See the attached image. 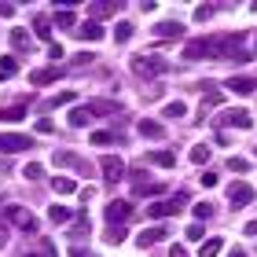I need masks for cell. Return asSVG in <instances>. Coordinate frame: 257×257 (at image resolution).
<instances>
[{
    "mask_svg": "<svg viewBox=\"0 0 257 257\" xmlns=\"http://www.w3.org/2000/svg\"><path fill=\"white\" fill-rule=\"evenodd\" d=\"M169 70V63L162 59V55H151V52H140V55H133V74L136 77H162Z\"/></svg>",
    "mask_w": 257,
    "mask_h": 257,
    "instance_id": "cell-1",
    "label": "cell"
},
{
    "mask_svg": "<svg viewBox=\"0 0 257 257\" xmlns=\"http://www.w3.org/2000/svg\"><path fill=\"white\" fill-rule=\"evenodd\" d=\"M184 202H191L188 191H180V195H173V198H162V202H151L147 213H151V220H166V217H173V213H180Z\"/></svg>",
    "mask_w": 257,
    "mask_h": 257,
    "instance_id": "cell-2",
    "label": "cell"
},
{
    "mask_svg": "<svg viewBox=\"0 0 257 257\" xmlns=\"http://www.w3.org/2000/svg\"><path fill=\"white\" fill-rule=\"evenodd\" d=\"M52 162H55L59 169H74V173H81V177H92V166H88L81 155H74V151H55Z\"/></svg>",
    "mask_w": 257,
    "mask_h": 257,
    "instance_id": "cell-3",
    "label": "cell"
},
{
    "mask_svg": "<svg viewBox=\"0 0 257 257\" xmlns=\"http://www.w3.org/2000/svg\"><path fill=\"white\" fill-rule=\"evenodd\" d=\"M4 220H11V224L22 228V231H37V217H33L30 209H22V206H4Z\"/></svg>",
    "mask_w": 257,
    "mask_h": 257,
    "instance_id": "cell-4",
    "label": "cell"
},
{
    "mask_svg": "<svg viewBox=\"0 0 257 257\" xmlns=\"http://www.w3.org/2000/svg\"><path fill=\"white\" fill-rule=\"evenodd\" d=\"M99 169H103V180H107V184H118L121 177H128L125 162H121L118 155H103V158H99Z\"/></svg>",
    "mask_w": 257,
    "mask_h": 257,
    "instance_id": "cell-5",
    "label": "cell"
},
{
    "mask_svg": "<svg viewBox=\"0 0 257 257\" xmlns=\"http://www.w3.org/2000/svg\"><path fill=\"white\" fill-rule=\"evenodd\" d=\"M26 147H33L30 136H22V133H0V155H19V151H26Z\"/></svg>",
    "mask_w": 257,
    "mask_h": 257,
    "instance_id": "cell-6",
    "label": "cell"
},
{
    "mask_svg": "<svg viewBox=\"0 0 257 257\" xmlns=\"http://www.w3.org/2000/svg\"><path fill=\"white\" fill-rule=\"evenodd\" d=\"M128 217H133V202H121V198H114V202H107V224H110V228L125 224Z\"/></svg>",
    "mask_w": 257,
    "mask_h": 257,
    "instance_id": "cell-7",
    "label": "cell"
},
{
    "mask_svg": "<svg viewBox=\"0 0 257 257\" xmlns=\"http://www.w3.org/2000/svg\"><path fill=\"white\" fill-rule=\"evenodd\" d=\"M228 202L235 206V209L250 206V202H253V188H250L246 180H235V184H231V188H228Z\"/></svg>",
    "mask_w": 257,
    "mask_h": 257,
    "instance_id": "cell-8",
    "label": "cell"
},
{
    "mask_svg": "<svg viewBox=\"0 0 257 257\" xmlns=\"http://www.w3.org/2000/svg\"><path fill=\"white\" fill-rule=\"evenodd\" d=\"M220 125H235V128L246 133V128L253 125V118H250L246 110H224V114H220Z\"/></svg>",
    "mask_w": 257,
    "mask_h": 257,
    "instance_id": "cell-9",
    "label": "cell"
},
{
    "mask_svg": "<svg viewBox=\"0 0 257 257\" xmlns=\"http://www.w3.org/2000/svg\"><path fill=\"white\" fill-rule=\"evenodd\" d=\"M59 77H63L59 66H41V70L30 74V85H52V81H59Z\"/></svg>",
    "mask_w": 257,
    "mask_h": 257,
    "instance_id": "cell-10",
    "label": "cell"
},
{
    "mask_svg": "<svg viewBox=\"0 0 257 257\" xmlns=\"http://www.w3.org/2000/svg\"><path fill=\"white\" fill-rule=\"evenodd\" d=\"M88 107H92V114H99V118H118V114H125L114 99H92Z\"/></svg>",
    "mask_w": 257,
    "mask_h": 257,
    "instance_id": "cell-11",
    "label": "cell"
},
{
    "mask_svg": "<svg viewBox=\"0 0 257 257\" xmlns=\"http://www.w3.org/2000/svg\"><path fill=\"white\" fill-rule=\"evenodd\" d=\"M8 41H11V48L15 52H30L33 48V37H30V30H22V26H15L8 33Z\"/></svg>",
    "mask_w": 257,
    "mask_h": 257,
    "instance_id": "cell-12",
    "label": "cell"
},
{
    "mask_svg": "<svg viewBox=\"0 0 257 257\" xmlns=\"http://www.w3.org/2000/svg\"><path fill=\"white\" fill-rule=\"evenodd\" d=\"M166 235H169L166 228H147V231H140V235H136V246H140V250H147V246H155V242H162Z\"/></svg>",
    "mask_w": 257,
    "mask_h": 257,
    "instance_id": "cell-13",
    "label": "cell"
},
{
    "mask_svg": "<svg viewBox=\"0 0 257 257\" xmlns=\"http://www.w3.org/2000/svg\"><path fill=\"white\" fill-rule=\"evenodd\" d=\"M184 55H188V59H206V55H213V52H209V37L188 41V48H184Z\"/></svg>",
    "mask_w": 257,
    "mask_h": 257,
    "instance_id": "cell-14",
    "label": "cell"
},
{
    "mask_svg": "<svg viewBox=\"0 0 257 257\" xmlns=\"http://www.w3.org/2000/svg\"><path fill=\"white\" fill-rule=\"evenodd\" d=\"M228 92H235V96H250V92H257V81L253 77H231L228 81Z\"/></svg>",
    "mask_w": 257,
    "mask_h": 257,
    "instance_id": "cell-15",
    "label": "cell"
},
{
    "mask_svg": "<svg viewBox=\"0 0 257 257\" xmlns=\"http://www.w3.org/2000/svg\"><path fill=\"white\" fill-rule=\"evenodd\" d=\"M92 118H96V114H92L88 103H85V107H74V110H70V125H74V128H85Z\"/></svg>",
    "mask_w": 257,
    "mask_h": 257,
    "instance_id": "cell-16",
    "label": "cell"
},
{
    "mask_svg": "<svg viewBox=\"0 0 257 257\" xmlns=\"http://www.w3.org/2000/svg\"><path fill=\"white\" fill-rule=\"evenodd\" d=\"M136 128H140V136H147V140H162V136H166L162 121H151V118H144V121H140Z\"/></svg>",
    "mask_w": 257,
    "mask_h": 257,
    "instance_id": "cell-17",
    "label": "cell"
},
{
    "mask_svg": "<svg viewBox=\"0 0 257 257\" xmlns=\"http://www.w3.org/2000/svg\"><path fill=\"white\" fill-rule=\"evenodd\" d=\"M151 33H158V37H180L184 26H180V22H173V19H166V22H158V26H151Z\"/></svg>",
    "mask_w": 257,
    "mask_h": 257,
    "instance_id": "cell-18",
    "label": "cell"
},
{
    "mask_svg": "<svg viewBox=\"0 0 257 257\" xmlns=\"http://www.w3.org/2000/svg\"><path fill=\"white\" fill-rule=\"evenodd\" d=\"M121 4H107V0H99V4H88V19L96 22V19H107V15H114Z\"/></svg>",
    "mask_w": 257,
    "mask_h": 257,
    "instance_id": "cell-19",
    "label": "cell"
},
{
    "mask_svg": "<svg viewBox=\"0 0 257 257\" xmlns=\"http://www.w3.org/2000/svg\"><path fill=\"white\" fill-rule=\"evenodd\" d=\"M22 118H26V107H22V103H15V107H0V121H8V125H19Z\"/></svg>",
    "mask_w": 257,
    "mask_h": 257,
    "instance_id": "cell-20",
    "label": "cell"
},
{
    "mask_svg": "<svg viewBox=\"0 0 257 257\" xmlns=\"http://www.w3.org/2000/svg\"><path fill=\"white\" fill-rule=\"evenodd\" d=\"M151 166L173 169V166H177V158H173V151H151Z\"/></svg>",
    "mask_w": 257,
    "mask_h": 257,
    "instance_id": "cell-21",
    "label": "cell"
},
{
    "mask_svg": "<svg viewBox=\"0 0 257 257\" xmlns=\"http://www.w3.org/2000/svg\"><path fill=\"white\" fill-rule=\"evenodd\" d=\"M52 191H55V195H74V191H77V180H70V177H55V180H52Z\"/></svg>",
    "mask_w": 257,
    "mask_h": 257,
    "instance_id": "cell-22",
    "label": "cell"
},
{
    "mask_svg": "<svg viewBox=\"0 0 257 257\" xmlns=\"http://www.w3.org/2000/svg\"><path fill=\"white\" fill-rule=\"evenodd\" d=\"M52 26H55V22H52V19H44V15H41V19H33V33H37L41 41H52Z\"/></svg>",
    "mask_w": 257,
    "mask_h": 257,
    "instance_id": "cell-23",
    "label": "cell"
},
{
    "mask_svg": "<svg viewBox=\"0 0 257 257\" xmlns=\"http://www.w3.org/2000/svg\"><path fill=\"white\" fill-rule=\"evenodd\" d=\"M77 33H81L85 41H103V26H99V22H92V19H88V22H85V26H81Z\"/></svg>",
    "mask_w": 257,
    "mask_h": 257,
    "instance_id": "cell-24",
    "label": "cell"
},
{
    "mask_svg": "<svg viewBox=\"0 0 257 257\" xmlns=\"http://www.w3.org/2000/svg\"><path fill=\"white\" fill-rule=\"evenodd\" d=\"M220 250H224V242H220V239H206L202 250H198V257H217Z\"/></svg>",
    "mask_w": 257,
    "mask_h": 257,
    "instance_id": "cell-25",
    "label": "cell"
},
{
    "mask_svg": "<svg viewBox=\"0 0 257 257\" xmlns=\"http://www.w3.org/2000/svg\"><path fill=\"white\" fill-rule=\"evenodd\" d=\"M188 158L195 162V166H206V162H209V147H206V144H195Z\"/></svg>",
    "mask_w": 257,
    "mask_h": 257,
    "instance_id": "cell-26",
    "label": "cell"
},
{
    "mask_svg": "<svg viewBox=\"0 0 257 257\" xmlns=\"http://www.w3.org/2000/svg\"><path fill=\"white\" fill-rule=\"evenodd\" d=\"M85 235H88V217L81 213V217L74 220V228H70V239H85Z\"/></svg>",
    "mask_w": 257,
    "mask_h": 257,
    "instance_id": "cell-27",
    "label": "cell"
},
{
    "mask_svg": "<svg viewBox=\"0 0 257 257\" xmlns=\"http://www.w3.org/2000/svg\"><path fill=\"white\" fill-rule=\"evenodd\" d=\"M48 220H52V224H66V220H70V209H66V206H52V209H48Z\"/></svg>",
    "mask_w": 257,
    "mask_h": 257,
    "instance_id": "cell-28",
    "label": "cell"
},
{
    "mask_svg": "<svg viewBox=\"0 0 257 257\" xmlns=\"http://www.w3.org/2000/svg\"><path fill=\"white\" fill-rule=\"evenodd\" d=\"M19 70V63H15V55H0V77H11Z\"/></svg>",
    "mask_w": 257,
    "mask_h": 257,
    "instance_id": "cell-29",
    "label": "cell"
},
{
    "mask_svg": "<svg viewBox=\"0 0 257 257\" xmlns=\"http://www.w3.org/2000/svg\"><path fill=\"white\" fill-rule=\"evenodd\" d=\"M128 37H133V22H118V26H114V41L125 44Z\"/></svg>",
    "mask_w": 257,
    "mask_h": 257,
    "instance_id": "cell-30",
    "label": "cell"
},
{
    "mask_svg": "<svg viewBox=\"0 0 257 257\" xmlns=\"http://www.w3.org/2000/svg\"><path fill=\"white\" fill-rule=\"evenodd\" d=\"M77 96H74V92H59V96H52L48 103H44V110H52V107H63V103H74Z\"/></svg>",
    "mask_w": 257,
    "mask_h": 257,
    "instance_id": "cell-31",
    "label": "cell"
},
{
    "mask_svg": "<svg viewBox=\"0 0 257 257\" xmlns=\"http://www.w3.org/2000/svg\"><path fill=\"white\" fill-rule=\"evenodd\" d=\"M92 144H99V147H110V144H118V136L103 128V133H92Z\"/></svg>",
    "mask_w": 257,
    "mask_h": 257,
    "instance_id": "cell-32",
    "label": "cell"
},
{
    "mask_svg": "<svg viewBox=\"0 0 257 257\" xmlns=\"http://www.w3.org/2000/svg\"><path fill=\"white\" fill-rule=\"evenodd\" d=\"M22 177H26V180H41L44 177V166H41V162H30V166L22 169Z\"/></svg>",
    "mask_w": 257,
    "mask_h": 257,
    "instance_id": "cell-33",
    "label": "cell"
},
{
    "mask_svg": "<svg viewBox=\"0 0 257 257\" xmlns=\"http://www.w3.org/2000/svg\"><path fill=\"white\" fill-rule=\"evenodd\" d=\"M213 15H217L213 4H198V8H195V22H206V19H213Z\"/></svg>",
    "mask_w": 257,
    "mask_h": 257,
    "instance_id": "cell-34",
    "label": "cell"
},
{
    "mask_svg": "<svg viewBox=\"0 0 257 257\" xmlns=\"http://www.w3.org/2000/svg\"><path fill=\"white\" fill-rule=\"evenodd\" d=\"M55 26H74V11L59 8V11H55Z\"/></svg>",
    "mask_w": 257,
    "mask_h": 257,
    "instance_id": "cell-35",
    "label": "cell"
},
{
    "mask_svg": "<svg viewBox=\"0 0 257 257\" xmlns=\"http://www.w3.org/2000/svg\"><path fill=\"white\" fill-rule=\"evenodd\" d=\"M166 118H184V114H188V107H184V103H166Z\"/></svg>",
    "mask_w": 257,
    "mask_h": 257,
    "instance_id": "cell-36",
    "label": "cell"
},
{
    "mask_svg": "<svg viewBox=\"0 0 257 257\" xmlns=\"http://www.w3.org/2000/svg\"><path fill=\"white\" fill-rule=\"evenodd\" d=\"M206 217H213V206H209V202H195V220L202 224Z\"/></svg>",
    "mask_w": 257,
    "mask_h": 257,
    "instance_id": "cell-37",
    "label": "cell"
},
{
    "mask_svg": "<svg viewBox=\"0 0 257 257\" xmlns=\"http://www.w3.org/2000/svg\"><path fill=\"white\" fill-rule=\"evenodd\" d=\"M220 99H224L220 92H206V96H202V110H209V107H220Z\"/></svg>",
    "mask_w": 257,
    "mask_h": 257,
    "instance_id": "cell-38",
    "label": "cell"
},
{
    "mask_svg": "<svg viewBox=\"0 0 257 257\" xmlns=\"http://www.w3.org/2000/svg\"><path fill=\"white\" fill-rule=\"evenodd\" d=\"M228 169H231V173H246L250 162H246V158H228Z\"/></svg>",
    "mask_w": 257,
    "mask_h": 257,
    "instance_id": "cell-39",
    "label": "cell"
},
{
    "mask_svg": "<svg viewBox=\"0 0 257 257\" xmlns=\"http://www.w3.org/2000/svg\"><path fill=\"white\" fill-rule=\"evenodd\" d=\"M103 239H107L110 246H118V242L125 239V228H110V231H107V235H103Z\"/></svg>",
    "mask_w": 257,
    "mask_h": 257,
    "instance_id": "cell-40",
    "label": "cell"
},
{
    "mask_svg": "<svg viewBox=\"0 0 257 257\" xmlns=\"http://www.w3.org/2000/svg\"><path fill=\"white\" fill-rule=\"evenodd\" d=\"M202 231H206V228H202V224H198V220H195V224H191L188 231H184V235H188V239L195 242V239H202Z\"/></svg>",
    "mask_w": 257,
    "mask_h": 257,
    "instance_id": "cell-41",
    "label": "cell"
},
{
    "mask_svg": "<svg viewBox=\"0 0 257 257\" xmlns=\"http://www.w3.org/2000/svg\"><path fill=\"white\" fill-rule=\"evenodd\" d=\"M15 15V4H4V0H0V19H11Z\"/></svg>",
    "mask_w": 257,
    "mask_h": 257,
    "instance_id": "cell-42",
    "label": "cell"
},
{
    "mask_svg": "<svg viewBox=\"0 0 257 257\" xmlns=\"http://www.w3.org/2000/svg\"><path fill=\"white\" fill-rule=\"evenodd\" d=\"M48 55H52V59H63L66 52H63V44H48Z\"/></svg>",
    "mask_w": 257,
    "mask_h": 257,
    "instance_id": "cell-43",
    "label": "cell"
},
{
    "mask_svg": "<svg viewBox=\"0 0 257 257\" xmlns=\"http://www.w3.org/2000/svg\"><path fill=\"white\" fill-rule=\"evenodd\" d=\"M202 184L206 188H217V173H202Z\"/></svg>",
    "mask_w": 257,
    "mask_h": 257,
    "instance_id": "cell-44",
    "label": "cell"
},
{
    "mask_svg": "<svg viewBox=\"0 0 257 257\" xmlns=\"http://www.w3.org/2000/svg\"><path fill=\"white\" fill-rule=\"evenodd\" d=\"M52 128H55V125H52L48 118H41V121H37V133H52Z\"/></svg>",
    "mask_w": 257,
    "mask_h": 257,
    "instance_id": "cell-45",
    "label": "cell"
},
{
    "mask_svg": "<svg viewBox=\"0 0 257 257\" xmlns=\"http://www.w3.org/2000/svg\"><path fill=\"white\" fill-rule=\"evenodd\" d=\"M169 257H188V250H184V246H173V250H169Z\"/></svg>",
    "mask_w": 257,
    "mask_h": 257,
    "instance_id": "cell-46",
    "label": "cell"
},
{
    "mask_svg": "<svg viewBox=\"0 0 257 257\" xmlns=\"http://www.w3.org/2000/svg\"><path fill=\"white\" fill-rule=\"evenodd\" d=\"M4 246H8V228L0 224V250H4Z\"/></svg>",
    "mask_w": 257,
    "mask_h": 257,
    "instance_id": "cell-47",
    "label": "cell"
},
{
    "mask_svg": "<svg viewBox=\"0 0 257 257\" xmlns=\"http://www.w3.org/2000/svg\"><path fill=\"white\" fill-rule=\"evenodd\" d=\"M242 231H246V235H257V220H250V224L242 228Z\"/></svg>",
    "mask_w": 257,
    "mask_h": 257,
    "instance_id": "cell-48",
    "label": "cell"
},
{
    "mask_svg": "<svg viewBox=\"0 0 257 257\" xmlns=\"http://www.w3.org/2000/svg\"><path fill=\"white\" fill-rule=\"evenodd\" d=\"M70 257H92V253H85V250H70Z\"/></svg>",
    "mask_w": 257,
    "mask_h": 257,
    "instance_id": "cell-49",
    "label": "cell"
},
{
    "mask_svg": "<svg viewBox=\"0 0 257 257\" xmlns=\"http://www.w3.org/2000/svg\"><path fill=\"white\" fill-rule=\"evenodd\" d=\"M228 257H246V250H231Z\"/></svg>",
    "mask_w": 257,
    "mask_h": 257,
    "instance_id": "cell-50",
    "label": "cell"
}]
</instances>
